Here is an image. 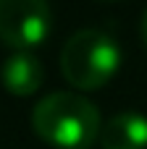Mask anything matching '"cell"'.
Segmentation results:
<instances>
[{
  "label": "cell",
  "instance_id": "cell-2",
  "mask_svg": "<svg viewBox=\"0 0 147 149\" xmlns=\"http://www.w3.org/2000/svg\"><path fill=\"white\" fill-rule=\"evenodd\" d=\"M121 65V50L116 39L100 29L74 31L60 50V71L76 89L92 92L105 86Z\"/></svg>",
  "mask_w": 147,
  "mask_h": 149
},
{
  "label": "cell",
  "instance_id": "cell-6",
  "mask_svg": "<svg viewBox=\"0 0 147 149\" xmlns=\"http://www.w3.org/2000/svg\"><path fill=\"white\" fill-rule=\"evenodd\" d=\"M142 37H145V45H147V10H145V18H142Z\"/></svg>",
  "mask_w": 147,
  "mask_h": 149
},
{
  "label": "cell",
  "instance_id": "cell-3",
  "mask_svg": "<svg viewBox=\"0 0 147 149\" xmlns=\"http://www.w3.org/2000/svg\"><path fill=\"white\" fill-rule=\"evenodd\" d=\"M53 24L47 0H0V39L16 52L45 42Z\"/></svg>",
  "mask_w": 147,
  "mask_h": 149
},
{
  "label": "cell",
  "instance_id": "cell-4",
  "mask_svg": "<svg viewBox=\"0 0 147 149\" xmlns=\"http://www.w3.org/2000/svg\"><path fill=\"white\" fill-rule=\"evenodd\" d=\"M0 79H3V86L16 94V97H29L34 94L39 86H42V79H45V68L39 63V58L29 50H21V52H13L5 58L3 68H0Z\"/></svg>",
  "mask_w": 147,
  "mask_h": 149
},
{
  "label": "cell",
  "instance_id": "cell-5",
  "mask_svg": "<svg viewBox=\"0 0 147 149\" xmlns=\"http://www.w3.org/2000/svg\"><path fill=\"white\" fill-rule=\"evenodd\" d=\"M103 149H147V118L139 113H118L100 131Z\"/></svg>",
  "mask_w": 147,
  "mask_h": 149
},
{
  "label": "cell",
  "instance_id": "cell-1",
  "mask_svg": "<svg viewBox=\"0 0 147 149\" xmlns=\"http://www.w3.org/2000/svg\"><path fill=\"white\" fill-rule=\"evenodd\" d=\"M32 126L55 149H87L100 139L103 120L97 107L76 92H53L32 110Z\"/></svg>",
  "mask_w": 147,
  "mask_h": 149
}]
</instances>
